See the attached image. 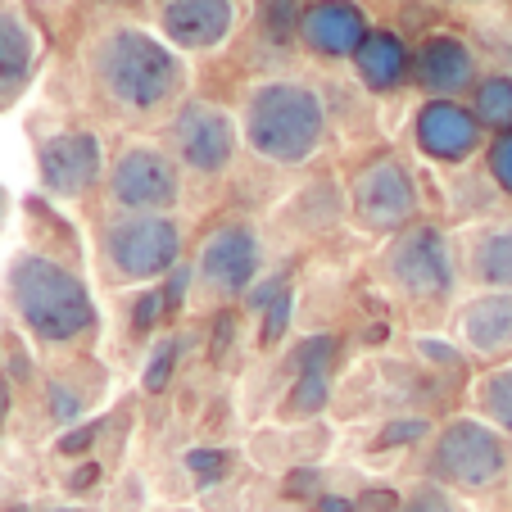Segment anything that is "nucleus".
<instances>
[{"mask_svg":"<svg viewBox=\"0 0 512 512\" xmlns=\"http://www.w3.org/2000/svg\"><path fill=\"white\" fill-rule=\"evenodd\" d=\"M87 73L96 96L132 118L164 114V109L182 105L186 91V59L164 37L132 28V23H114L91 37Z\"/></svg>","mask_w":512,"mask_h":512,"instance_id":"f257e3e1","label":"nucleus"},{"mask_svg":"<svg viewBox=\"0 0 512 512\" xmlns=\"http://www.w3.org/2000/svg\"><path fill=\"white\" fill-rule=\"evenodd\" d=\"M241 136L268 164H309L327 141V105L300 78H268L245 96Z\"/></svg>","mask_w":512,"mask_h":512,"instance_id":"f03ea898","label":"nucleus"},{"mask_svg":"<svg viewBox=\"0 0 512 512\" xmlns=\"http://www.w3.org/2000/svg\"><path fill=\"white\" fill-rule=\"evenodd\" d=\"M10 300L19 309L23 327L41 345H68L96 327V304L91 290L82 286L78 272L46 254H19L10 268Z\"/></svg>","mask_w":512,"mask_h":512,"instance_id":"7ed1b4c3","label":"nucleus"},{"mask_svg":"<svg viewBox=\"0 0 512 512\" xmlns=\"http://www.w3.org/2000/svg\"><path fill=\"white\" fill-rule=\"evenodd\" d=\"M426 467H431L435 485L481 494V490H490V485H499L503 472H508V440H503V431H494L490 422L454 417V422L440 426Z\"/></svg>","mask_w":512,"mask_h":512,"instance_id":"20e7f679","label":"nucleus"},{"mask_svg":"<svg viewBox=\"0 0 512 512\" xmlns=\"http://www.w3.org/2000/svg\"><path fill=\"white\" fill-rule=\"evenodd\" d=\"M182 259V227L168 213H123L105 227V263L118 281L168 277Z\"/></svg>","mask_w":512,"mask_h":512,"instance_id":"39448f33","label":"nucleus"},{"mask_svg":"<svg viewBox=\"0 0 512 512\" xmlns=\"http://www.w3.org/2000/svg\"><path fill=\"white\" fill-rule=\"evenodd\" d=\"M349 204H354V223L363 232L377 236H399L413 227L422 191H417L413 168L399 155H377L372 164H363L349 182Z\"/></svg>","mask_w":512,"mask_h":512,"instance_id":"423d86ee","label":"nucleus"},{"mask_svg":"<svg viewBox=\"0 0 512 512\" xmlns=\"http://www.w3.org/2000/svg\"><path fill=\"white\" fill-rule=\"evenodd\" d=\"M241 127L213 100H182L168 123V155L200 177H223L236 159Z\"/></svg>","mask_w":512,"mask_h":512,"instance_id":"0eeeda50","label":"nucleus"},{"mask_svg":"<svg viewBox=\"0 0 512 512\" xmlns=\"http://www.w3.org/2000/svg\"><path fill=\"white\" fill-rule=\"evenodd\" d=\"M109 200L123 213H168L182 200V164L164 145H123L109 164Z\"/></svg>","mask_w":512,"mask_h":512,"instance_id":"6e6552de","label":"nucleus"},{"mask_svg":"<svg viewBox=\"0 0 512 512\" xmlns=\"http://www.w3.org/2000/svg\"><path fill=\"white\" fill-rule=\"evenodd\" d=\"M386 277L413 300H445L458 277L454 245H449L445 227L413 223L408 232H399L386 250Z\"/></svg>","mask_w":512,"mask_h":512,"instance_id":"1a4fd4ad","label":"nucleus"},{"mask_svg":"<svg viewBox=\"0 0 512 512\" xmlns=\"http://www.w3.org/2000/svg\"><path fill=\"white\" fill-rule=\"evenodd\" d=\"M481 82V59L472 41L458 32H426L413 46V87L426 100H458L472 96Z\"/></svg>","mask_w":512,"mask_h":512,"instance_id":"9d476101","label":"nucleus"},{"mask_svg":"<svg viewBox=\"0 0 512 512\" xmlns=\"http://www.w3.org/2000/svg\"><path fill=\"white\" fill-rule=\"evenodd\" d=\"M37 173L41 186L59 200L87 195L105 173V150L96 132H55L37 145Z\"/></svg>","mask_w":512,"mask_h":512,"instance_id":"9b49d317","label":"nucleus"},{"mask_svg":"<svg viewBox=\"0 0 512 512\" xmlns=\"http://www.w3.org/2000/svg\"><path fill=\"white\" fill-rule=\"evenodd\" d=\"M413 141L435 164H467L481 145H490L472 105L463 100H426L413 118Z\"/></svg>","mask_w":512,"mask_h":512,"instance_id":"f8f14e48","label":"nucleus"},{"mask_svg":"<svg viewBox=\"0 0 512 512\" xmlns=\"http://www.w3.org/2000/svg\"><path fill=\"white\" fill-rule=\"evenodd\" d=\"M259 268H263V245L254 236V227L245 223H223L204 241L200 263H195L200 281L213 295H245L254 286V277H259Z\"/></svg>","mask_w":512,"mask_h":512,"instance_id":"ddd939ff","label":"nucleus"},{"mask_svg":"<svg viewBox=\"0 0 512 512\" xmlns=\"http://www.w3.org/2000/svg\"><path fill=\"white\" fill-rule=\"evenodd\" d=\"M159 32L173 50H218L236 32V0H159Z\"/></svg>","mask_w":512,"mask_h":512,"instance_id":"4468645a","label":"nucleus"},{"mask_svg":"<svg viewBox=\"0 0 512 512\" xmlns=\"http://www.w3.org/2000/svg\"><path fill=\"white\" fill-rule=\"evenodd\" d=\"M372 19L358 0H313L304 14L300 41L318 59H354L358 46L368 41Z\"/></svg>","mask_w":512,"mask_h":512,"instance_id":"2eb2a0df","label":"nucleus"},{"mask_svg":"<svg viewBox=\"0 0 512 512\" xmlns=\"http://www.w3.org/2000/svg\"><path fill=\"white\" fill-rule=\"evenodd\" d=\"M354 73L363 91L372 96H395L399 87L413 82V46L399 37L395 28H372L368 41L354 55Z\"/></svg>","mask_w":512,"mask_h":512,"instance_id":"dca6fc26","label":"nucleus"},{"mask_svg":"<svg viewBox=\"0 0 512 512\" xmlns=\"http://www.w3.org/2000/svg\"><path fill=\"white\" fill-rule=\"evenodd\" d=\"M458 331H463V345L485 358L512 354V295L508 290L476 295V300L458 313Z\"/></svg>","mask_w":512,"mask_h":512,"instance_id":"f3484780","label":"nucleus"},{"mask_svg":"<svg viewBox=\"0 0 512 512\" xmlns=\"http://www.w3.org/2000/svg\"><path fill=\"white\" fill-rule=\"evenodd\" d=\"M32 64H37V32L19 10L0 5V100L32 78Z\"/></svg>","mask_w":512,"mask_h":512,"instance_id":"a211bd4d","label":"nucleus"},{"mask_svg":"<svg viewBox=\"0 0 512 512\" xmlns=\"http://www.w3.org/2000/svg\"><path fill=\"white\" fill-rule=\"evenodd\" d=\"M472 272L490 290H508L512 295V223L485 227L472 241Z\"/></svg>","mask_w":512,"mask_h":512,"instance_id":"6ab92c4d","label":"nucleus"},{"mask_svg":"<svg viewBox=\"0 0 512 512\" xmlns=\"http://www.w3.org/2000/svg\"><path fill=\"white\" fill-rule=\"evenodd\" d=\"M472 114L485 132H512V73H485L472 91Z\"/></svg>","mask_w":512,"mask_h":512,"instance_id":"aec40b11","label":"nucleus"},{"mask_svg":"<svg viewBox=\"0 0 512 512\" xmlns=\"http://www.w3.org/2000/svg\"><path fill=\"white\" fill-rule=\"evenodd\" d=\"M313 0H254V23H259L263 41L272 46H290L304 28V14H309Z\"/></svg>","mask_w":512,"mask_h":512,"instance_id":"412c9836","label":"nucleus"},{"mask_svg":"<svg viewBox=\"0 0 512 512\" xmlns=\"http://www.w3.org/2000/svg\"><path fill=\"white\" fill-rule=\"evenodd\" d=\"M476 404L490 417L494 431L512 435V368H494L490 377L476 386Z\"/></svg>","mask_w":512,"mask_h":512,"instance_id":"4be33fe9","label":"nucleus"},{"mask_svg":"<svg viewBox=\"0 0 512 512\" xmlns=\"http://www.w3.org/2000/svg\"><path fill=\"white\" fill-rule=\"evenodd\" d=\"M327 399H331V372H300V377L290 381L281 413L286 417H313V413L327 408Z\"/></svg>","mask_w":512,"mask_h":512,"instance_id":"5701e85b","label":"nucleus"},{"mask_svg":"<svg viewBox=\"0 0 512 512\" xmlns=\"http://www.w3.org/2000/svg\"><path fill=\"white\" fill-rule=\"evenodd\" d=\"M336 354H340V340L336 336H309L295 345V354H290V368H295V377L300 372H331L336 368Z\"/></svg>","mask_w":512,"mask_h":512,"instance_id":"b1692460","label":"nucleus"},{"mask_svg":"<svg viewBox=\"0 0 512 512\" xmlns=\"http://www.w3.org/2000/svg\"><path fill=\"white\" fill-rule=\"evenodd\" d=\"M177 358H182V340L177 336L159 340L150 363H145V377H141V386L150 390V395H164L168 390V381H173V372H177Z\"/></svg>","mask_w":512,"mask_h":512,"instance_id":"393cba45","label":"nucleus"},{"mask_svg":"<svg viewBox=\"0 0 512 512\" xmlns=\"http://www.w3.org/2000/svg\"><path fill=\"white\" fill-rule=\"evenodd\" d=\"M485 168H490V182L499 186L503 195H512V132L490 136V145H485Z\"/></svg>","mask_w":512,"mask_h":512,"instance_id":"a878e982","label":"nucleus"},{"mask_svg":"<svg viewBox=\"0 0 512 512\" xmlns=\"http://www.w3.org/2000/svg\"><path fill=\"white\" fill-rule=\"evenodd\" d=\"M290 313H295V290H281L277 300L263 309V345H277L281 336H286V327H290Z\"/></svg>","mask_w":512,"mask_h":512,"instance_id":"bb28decb","label":"nucleus"},{"mask_svg":"<svg viewBox=\"0 0 512 512\" xmlns=\"http://www.w3.org/2000/svg\"><path fill=\"white\" fill-rule=\"evenodd\" d=\"M186 467L195 472V481L200 485H213V481H223L227 476L232 458H227L223 449H191V454H186Z\"/></svg>","mask_w":512,"mask_h":512,"instance_id":"cd10ccee","label":"nucleus"},{"mask_svg":"<svg viewBox=\"0 0 512 512\" xmlns=\"http://www.w3.org/2000/svg\"><path fill=\"white\" fill-rule=\"evenodd\" d=\"M164 313H168V309H164V295H159V290H145L141 300L132 304V327L145 336V331L159 327V318H164Z\"/></svg>","mask_w":512,"mask_h":512,"instance_id":"c85d7f7f","label":"nucleus"},{"mask_svg":"<svg viewBox=\"0 0 512 512\" xmlns=\"http://www.w3.org/2000/svg\"><path fill=\"white\" fill-rule=\"evenodd\" d=\"M426 431H431V426H426L422 417H404V422H390L386 431H381L377 445H381V449H390V445H413L417 435H426Z\"/></svg>","mask_w":512,"mask_h":512,"instance_id":"c756f323","label":"nucleus"},{"mask_svg":"<svg viewBox=\"0 0 512 512\" xmlns=\"http://www.w3.org/2000/svg\"><path fill=\"white\" fill-rule=\"evenodd\" d=\"M186 290H191V268H186V263H177V268L168 272L164 290H159V295H164V309H168V313H177V309L186 304Z\"/></svg>","mask_w":512,"mask_h":512,"instance_id":"7c9ffc66","label":"nucleus"},{"mask_svg":"<svg viewBox=\"0 0 512 512\" xmlns=\"http://www.w3.org/2000/svg\"><path fill=\"white\" fill-rule=\"evenodd\" d=\"M399 512H454V503H449L445 490H435V485H422V490H417L408 503H399Z\"/></svg>","mask_w":512,"mask_h":512,"instance_id":"2f4dec72","label":"nucleus"},{"mask_svg":"<svg viewBox=\"0 0 512 512\" xmlns=\"http://www.w3.org/2000/svg\"><path fill=\"white\" fill-rule=\"evenodd\" d=\"M78 413H82V395L55 381V386H50V417H55V422H73Z\"/></svg>","mask_w":512,"mask_h":512,"instance_id":"473e14b6","label":"nucleus"},{"mask_svg":"<svg viewBox=\"0 0 512 512\" xmlns=\"http://www.w3.org/2000/svg\"><path fill=\"white\" fill-rule=\"evenodd\" d=\"M96 435H100V426H96V422H91V426H73V431H68L64 440H59V454H64V458H73V454H87V449H91V440H96Z\"/></svg>","mask_w":512,"mask_h":512,"instance_id":"72a5a7b5","label":"nucleus"},{"mask_svg":"<svg viewBox=\"0 0 512 512\" xmlns=\"http://www.w3.org/2000/svg\"><path fill=\"white\" fill-rule=\"evenodd\" d=\"M417 349H422V354L431 358V363H445V368H454V363H458V354H454V349H449V345H435V340H422V345H417Z\"/></svg>","mask_w":512,"mask_h":512,"instance_id":"f704fd0d","label":"nucleus"},{"mask_svg":"<svg viewBox=\"0 0 512 512\" xmlns=\"http://www.w3.org/2000/svg\"><path fill=\"white\" fill-rule=\"evenodd\" d=\"M358 508H368V512H399V499L395 494H363V503H358Z\"/></svg>","mask_w":512,"mask_h":512,"instance_id":"c9c22d12","label":"nucleus"},{"mask_svg":"<svg viewBox=\"0 0 512 512\" xmlns=\"http://www.w3.org/2000/svg\"><path fill=\"white\" fill-rule=\"evenodd\" d=\"M318 490V476L313 472H300V476H290L286 481V494H313Z\"/></svg>","mask_w":512,"mask_h":512,"instance_id":"e433bc0d","label":"nucleus"},{"mask_svg":"<svg viewBox=\"0 0 512 512\" xmlns=\"http://www.w3.org/2000/svg\"><path fill=\"white\" fill-rule=\"evenodd\" d=\"M227 340H232V318H218L213 322V354H223Z\"/></svg>","mask_w":512,"mask_h":512,"instance_id":"4c0bfd02","label":"nucleus"},{"mask_svg":"<svg viewBox=\"0 0 512 512\" xmlns=\"http://www.w3.org/2000/svg\"><path fill=\"white\" fill-rule=\"evenodd\" d=\"M96 472H100L96 463H82V467H78V476H68V490H87V485L96 481Z\"/></svg>","mask_w":512,"mask_h":512,"instance_id":"58836bf2","label":"nucleus"},{"mask_svg":"<svg viewBox=\"0 0 512 512\" xmlns=\"http://www.w3.org/2000/svg\"><path fill=\"white\" fill-rule=\"evenodd\" d=\"M358 503H349V499H340V494H322L318 499V512H354Z\"/></svg>","mask_w":512,"mask_h":512,"instance_id":"ea45409f","label":"nucleus"},{"mask_svg":"<svg viewBox=\"0 0 512 512\" xmlns=\"http://www.w3.org/2000/svg\"><path fill=\"white\" fill-rule=\"evenodd\" d=\"M5 417H10V386L0 381V426H5Z\"/></svg>","mask_w":512,"mask_h":512,"instance_id":"a19ab883","label":"nucleus"},{"mask_svg":"<svg viewBox=\"0 0 512 512\" xmlns=\"http://www.w3.org/2000/svg\"><path fill=\"white\" fill-rule=\"evenodd\" d=\"M0 218H5V191H0Z\"/></svg>","mask_w":512,"mask_h":512,"instance_id":"79ce46f5","label":"nucleus"},{"mask_svg":"<svg viewBox=\"0 0 512 512\" xmlns=\"http://www.w3.org/2000/svg\"><path fill=\"white\" fill-rule=\"evenodd\" d=\"M10 512H23V508H10Z\"/></svg>","mask_w":512,"mask_h":512,"instance_id":"37998d69","label":"nucleus"},{"mask_svg":"<svg viewBox=\"0 0 512 512\" xmlns=\"http://www.w3.org/2000/svg\"><path fill=\"white\" fill-rule=\"evenodd\" d=\"M55 512H68V508H55Z\"/></svg>","mask_w":512,"mask_h":512,"instance_id":"c03bdc74","label":"nucleus"}]
</instances>
